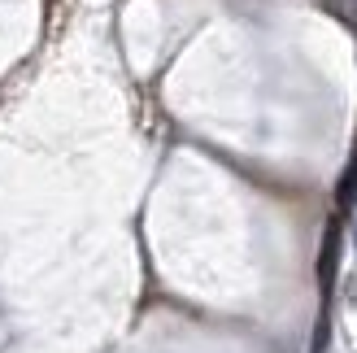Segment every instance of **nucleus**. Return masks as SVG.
I'll return each mask as SVG.
<instances>
[{"instance_id": "obj_1", "label": "nucleus", "mask_w": 357, "mask_h": 353, "mask_svg": "<svg viewBox=\"0 0 357 353\" xmlns=\"http://www.w3.org/2000/svg\"><path fill=\"white\" fill-rule=\"evenodd\" d=\"M353 244H357V223H353Z\"/></svg>"}]
</instances>
